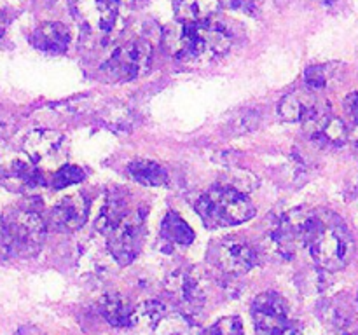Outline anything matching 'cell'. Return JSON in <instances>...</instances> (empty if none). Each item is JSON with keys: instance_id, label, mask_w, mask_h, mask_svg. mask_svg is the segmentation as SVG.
<instances>
[{"instance_id": "1", "label": "cell", "mask_w": 358, "mask_h": 335, "mask_svg": "<svg viewBox=\"0 0 358 335\" xmlns=\"http://www.w3.org/2000/svg\"><path fill=\"white\" fill-rule=\"evenodd\" d=\"M233 45V35L222 23L206 20L199 23L171 24L164 31V47L185 65H206L222 58Z\"/></svg>"}, {"instance_id": "2", "label": "cell", "mask_w": 358, "mask_h": 335, "mask_svg": "<svg viewBox=\"0 0 358 335\" xmlns=\"http://www.w3.org/2000/svg\"><path fill=\"white\" fill-rule=\"evenodd\" d=\"M304 244L315 264L324 271H341L350 264L355 251L352 234L336 215L308 213Z\"/></svg>"}, {"instance_id": "3", "label": "cell", "mask_w": 358, "mask_h": 335, "mask_svg": "<svg viewBox=\"0 0 358 335\" xmlns=\"http://www.w3.org/2000/svg\"><path fill=\"white\" fill-rule=\"evenodd\" d=\"M48 223L30 206H10L0 218V255L6 258H30L41 251Z\"/></svg>"}, {"instance_id": "4", "label": "cell", "mask_w": 358, "mask_h": 335, "mask_svg": "<svg viewBox=\"0 0 358 335\" xmlns=\"http://www.w3.org/2000/svg\"><path fill=\"white\" fill-rule=\"evenodd\" d=\"M196 211L210 227L238 225L255 215V208L250 199L229 185L205 192L196 201Z\"/></svg>"}, {"instance_id": "5", "label": "cell", "mask_w": 358, "mask_h": 335, "mask_svg": "<svg viewBox=\"0 0 358 335\" xmlns=\"http://www.w3.org/2000/svg\"><path fill=\"white\" fill-rule=\"evenodd\" d=\"M152 47L143 38H135L119 45L101 65V75L112 82H128L143 75L150 66Z\"/></svg>"}, {"instance_id": "6", "label": "cell", "mask_w": 358, "mask_h": 335, "mask_svg": "<svg viewBox=\"0 0 358 335\" xmlns=\"http://www.w3.org/2000/svg\"><path fill=\"white\" fill-rule=\"evenodd\" d=\"M145 236V211L142 208H129L107 234V250L119 265H128L135 260Z\"/></svg>"}, {"instance_id": "7", "label": "cell", "mask_w": 358, "mask_h": 335, "mask_svg": "<svg viewBox=\"0 0 358 335\" xmlns=\"http://www.w3.org/2000/svg\"><path fill=\"white\" fill-rule=\"evenodd\" d=\"M121 0H70L73 17L91 35H110L119 20Z\"/></svg>"}, {"instance_id": "8", "label": "cell", "mask_w": 358, "mask_h": 335, "mask_svg": "<svg viewBox=\"0 0 358 335\" xmlns=\"http://www.w3.org/2000/svg\"><path fill=\"white\" fill-rule=\"evenodd\" d=\"M210 260L229 276L247 274L257 264V253L240 237H224L210 248Z\"/></svg>"}, {"instance_id": "9", "label": "cell", "mask_w": 358, "mask_h": 335, "mask_svg": "<svg viewBox=\"0 0 358 335\" xmlns=\"http://www.w3.org/2000/svg\"><path fill=\"white\" fill-rule=\"evenodd\" d=\"M250 313L259 335H280L290 325L289 302L276 292L255 297Z\"/></svg>"}, {"instance_id": "10", "label": "cell", "mask_w": 358, "mask_h": 335, "mask_svg": "<svg viewBox=\"0 0 358 335\" xmlns=\"http://www.w3.org/2000/svg\"><path fill=\"white\" fill-rule=\"evenodd\" d=\"M166 290L173 299L189 307H201L208 295L205 278L194 269H178L168 276Z\"/></svg>"}, {"instance_id": "11", "label": "cell", "mask_w": 358, "mask_h": 335, "mask_svg": "<svg viewBox=\"0 0 358 335\" xmlns=\"http://www.w3.org/2000/svg\"><path fill=\"white\" fill-rule=\"evenodd\" d=\"M87 201L80 194L65 195L49 211V225L58 232H76L87 218Z\"/></svg>"}, {"instance_id": "12", "label": "cell", "mask_w": 358, "mask_h": 335, "mask_svg": "<svg viewBox=\"0 0 358 335\" xmlns=\"http://www.w3.org/2000/svg\"><path fill=\"white\" fill-rule=\"evenodd\" d=\"M63 145V135L55 129H34L23 140V150L34 164L55 157Z\"/></svg>"}, {"instance_id": "13", "label": "cell", "mask_w": 358, "mask_h": 335, "mask_svg": "<svg viewBox=\"0 0 358 335\" xmlns=\"http://www.w3.org/2000/svg\"><path fill=\"white\" fill-rule=\"evenodd\" d=\"M30 42L42 52L63 54L70 45V30L58 21H45L35 28Z\"/></svg>"}, {"instance_id": "14", "label": "cell", "mask_w": 358, "mask_h": 335, "mask_svg": "<svg viewBox=\"0 0 358 335\" xmlns=\"http://www.w3.org/2000/svg\"><path fill=\"white\" fill-rule=\"evenodd\" d=\"M98 311L108 325L117 328L133 327L136 316V306H133L124 295L117 292L105 293L98 300Z\"/></svg>"}, {"instance_id": "15", "label": "cell", "mask_w": 358, "mask_h": 335, "mask_svg": "<svg viewBox=\"0 0 358 335\" xmlns=\"http://www.w3.org/2000/svg\"><path fill=\"white\" fill-rule=\"evenodd\" d=\"M115 258L112 257L108 250H101L100 246H90L84 250L80 257V272L86 279L94 283H101L110 278L115 272Z\"/></svg>"}, {"instance_id": "16", "label": "cell", "mask_w": 358, "mask_h": 335, "mask_svg": "<svg viewBox=\"0 0 358 335\" xmlns=\"http://www.w3.org/2000/svg\"><path fill=\"white\" fill-rule=\"evenodd\" d=\"M131 208L126 199L124 194H108L105 198L103 204L98 209L96 216H94V229L101 234L107 236L112 230V227L119 222L122 215Z\"/></svg>"}, {"instance_id": "17", "label": "cell", "mask_w": 358, "mask_h": 335, "mask_svg": "<svg viewBox=\"0 0 358 335\" xmlns=\"http://www.w3.org/2000/svg\"><path fill=\"white\" fill-rule=\"evenodd\" d=\"M320 101L308 93L287 94L278 103V115L287 122H304Z\"/></svg>"}, {"instance_id": "18", "label": "cell", "mask_w": 358, "mask_h": 335, "mask_svg": "<svg viewBox=\"0 0 358 335\" xmlns=\"http://www.w3.org/2000/svg\"><path fill=\"white\" fill-rule=\"evenodd\" d=\"M317 313L318 318L324 321V325H327L329 328L336 330V334L355 325L353 323L355 316H353L350 306L341 302L339 299H325L322 302H318Z\"/></svg>"}, {"instance_id": "19", "label": "cell", "mask_w": 358, "mask_h": 335, "mask_svg": "<svg viewBox=\"0 0 358 335\" xmlns=\"http://www.w3.org/2000/svg\"><path fill=\"white\" fill-rule=\"evenodd\" d=\"M42 174L37 168L27 161L16 159L9 168H7L6 174H3L2 181L13 191H27V188H34L42 184Z\"/></svg>"}, {"instance_id": "20", "label": "cell", "mask_w": 358, "mask_h": 335, "mask_svg": "<svg viewBox=\"0 0 358 335\" xmlns=\"http://www.w3.org/2000/svg\"><path fill=\"white\" fill-rule=\"evenodd\" d=\"M175 13L182 23H199L210 20L220 7V0H173Z\"/></svg>"}, {"instance_id": "21", "label": "cell", "mask_w": 358, "mask_h": 335, "mask_svg": "<svg viewBox=\"0 0 358 335\" xmlns=\"http://www.w3.org/2000/svg\"><path fill=\"white\" fill-rule=\"evenodd\" d=\"M128 173L133 180L147 185V187H161V185H166L168 180H170L166 170L161 164L149 159L133 161L128 166Z\"/></svg>"}, {"instance_id": "22", "label": "cell", "mask_w": 358, "mask_h": 335, "mask_svg": "<svg viewBox=\"0 0 358 335\" xmlns=\"http://www.w3.org/2000/svg\"><path fill=\"white\" fill-rule=\"evenodd\" d=\"M161 234H163V239L175 244H184V246L191 244L196 237L194 230L189 227V223L175 211L166 213L163 225H161Z\"/></svg>"}, {"instance_id": "23", "label": "cell", "mask_w": 358, "mask_h": 335, "mask_svg": "<svg viewBox=\"0 0 358 335\" xmlns=\"http://www.w3.org/2000/svg\"><path fill=\"white\" fill-rule=\"evenodd\" d=\"M154 335H205V332L192 323L184 314H166L154 328Z\"/></svg>"}, {"instance_id": "24", "label": "cell", "mask_w": 358, "mask_h": 335, "mask_svg": "<svg viewBox=\"0 0 358 335\" xmlns=\"http://www.w3.org/2000/svg\"><path fill=\"white\" fill-rule=\"evenodd\" d=\"M166 314V307L159 300H145L140 306H136L135 325H142V327L147 328H156Z\"/></svg>"}, {"instance_id": "25", "label": "cell", "mask_w": 358, "mask_h": 335, "mask_svg": "<svg viewBox=\"0 0 358 335\" xmlns=\"http://www.w3.org/2000/svg\"><path fill=\"white\" fill-rule=\"evenodd\" d=\"M84 178H86V173H84L79 166L66 164V166H62L55 174H52V188H65L69 187V185L79 184Z\"/></svg>"}, {"instance_id": "26", "label": "cell", "mask_w": 358, "mask_h": 335, "mask_svg": "<svg viewBox=\"0 0 358 335\" xmlns=\"http://www.w3.org/2000/svg\"><path fill=\"white\" fill-rule=\"evenodd\" d=\"M205 335H243V323L238 316H226L217 320Z\"/></svg>"}, {"instance_id": "27", "label": "cell", "mask_w": 358, "mask_h": 335, "mask_svg": "<svg viewBox=\"0 0 358 335\" xmlns=\"http://www.w3.org/2000/svg\"><path fill=\"white\" fill-rule=\"evenodd\" d=\"M329 79H331V75H329V72H327V66H324V65L310 66V68L304 72V80H306V86L313 91L324 89V87L329 84Z\"/></svg>"}, {"instance_id": "28", "label": "cell", "mask_w": 358, "mask_h": 335, "mask_svg": "<svg viewBox=\"0 0 358 335\" xmlns=\"http://www.w3.org/2000/svg\"><path fill=\"white\" fill-rule=\"evenodd\" d=\"M17 129V119L7 108L0 107V142H6L10 136L16 133Z\"/></svg>"}, {"instance_id": "29", "label": "cell", "mask_w": 358, "mask_h": 335, "mask_svg": "<svg viewBox=\"0 0 358 335\" xmlns=\"http://www.w3.org/2000/svg\"><path fill=\"white\" fill-rule=\"evenodd\" d=\"M257 124H259V114H255L254 110H248V112H241V114L238 115L236 121L233 122V128L236 133H247L257 128Z\"/></svg>"}, {"instance_id": "30", "label": "cell", "mask_w": 358, "mask_h": 335, "mask_svg": "<svg viewBox=\"0 0 358 335\" xmlns=\"http://www.w3.org/2000/svg\"><path fill=\"white\" fill-rule=\"evenodd\" d=\"M103 115L107 117L108 124H112L114 128L128 124L129 112L126 110L124 107H121V105H110V107H108V110L103 112Z\"/></svg>"}, {"instance_id": "31", "label": "cell", "mask_w": 358, "mask_h": 335, "mask_svg": "<svg viewBox=\"0 0 358 335\" xmlns=\"http://www.w3.org/2000/svg\"><path fill=\"white\" fill-rule=\"evenodd\" d=\"M220 7H226L231 10H245L248 14L257 13L255 0H220Z\"/></svg>"}, {"instance_id": "32", "label": "cell", "mask_w": 358, "mask_h": 335, "mask_svg": "<svg viewBox=\"0 0 358 335\" xmlns=\"http://www.w3.org/2000/svg\"><path fill=\"white\" fill-rule=\"evenodd\" d=\"M345 110L350 115L352 122H358V91L350 93L345 100Z\"/></svg>"}, {"instance_id": "33", "label": "cell", "mask_w": 358, "mask_h": 335, "mask_svg": "<svg viewBox=\"0 0 358 335\" xmlns=\"http://www.w3.org/2000/svg\"><path fill=\"white\" fill-rule=\"evenodd\" d=\"M14 335H45L41 328L34 327V325H24V327L17 328V332Z\"/></svg>"}, {"instance_id": "34", "label": "cell", "mask_w": 358, "mask_h": 335, "mask_svg": "<svg viewBox=\"0 0 358 335\" xmlns=\"http://www.w3.org/2000/svg\"><path fill=\"white\" fill-rule=\"evenodd\" d=\"M348 140L358 149V122H353L352 128L348 129Z\"/></svg>"}, {"instance_id": "35", "label": "cell", "mask_w": 358, "mask_h": 335, "mask_svg": "<svg viewBox=\"0 0 358 335\" xmlns=\"http://www.w3.org/2000/svg\"><path fill=\"white\" fill-rule=\"evenodd\" d=\"M280 335H304V332L301 330L299 327H294V325H289V327H287L285 330H283Z\"/></svg>"}, {"instance_id": "36", "label": "cell", "mask_w": 358, "mask_h": 335, "mask_svg": "<svg viewBox=\"0 0 358 335\" xmlns=\"http://www.w3.org/2000/svg\"><path fill=\"white\" fill-rule=\"evenodd\" d=\"M338 335H358V327L357 325H353V327L346 328V330L338 332Z\"/></svg>"}, {"instance_id": "37", "label": "cell", "mask_w": 358, "mask_h": 335, "mask_svg": "<svg viewBox=\"0 0 358 335\" xmlns=\"http://www.w3.org/2000/svg\"><path fill=\"white\" fill-rule=\"evenodd\" d=\"M2 34H3V27H2V23H0V37H2Z\"/></svg>"}]
</instances>
